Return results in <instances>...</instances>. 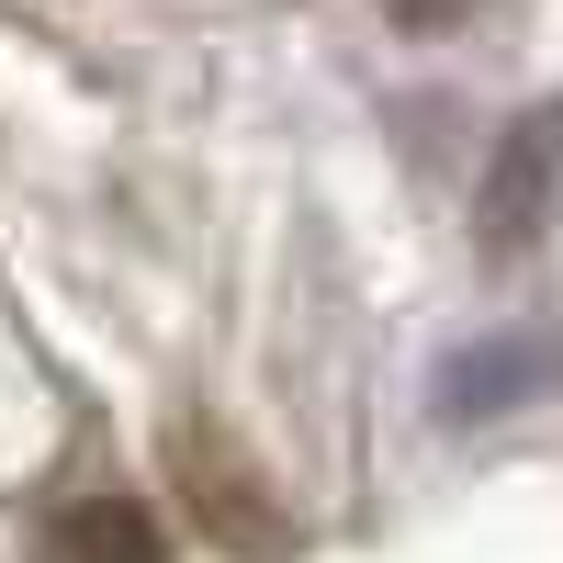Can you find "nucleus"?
I'll use <instances>...</instances> for the list:
<instances>
[{
  "label": "nucleus",
  "instance_id": "nucleus-1",
  "mask_svg": "<svg viewBox=\"0 0 563 563\" xmlns=\"http://www.w3.org/2000/svg\"><path fill=\"white\" fill-rule=\"evenodd\" d=\"M169 474H180V496H192L203 541H225L238 563H282V552H305L294 496H282L260 462L214 429V417H169Z\"/></svg>",
  "mask_w": 563,
  "mask_h": 563
},
{
  "label": "nucleus",
  "instance_id": "nucleus-4",
  "mask_svg": "<svg viewBox=\"0 0 563 563\" xmlns=\"http://www.w3.org/2000/svg\"><path fill=\"white\" fill-rule=\"evenodd\" d=\"M541 372H552V350H474V361L440 372V406H451V417H496L519 384H541Z\"/></svg>",
  "mask_w": 563,
  "mask_h": 563
},
{
  "label": "nucleus",
  "instance_id": "nucleus-2",
  "mask_svg": "<svg viewBox=\"0 0 563 563\" xmlns=\"http://www.w3.org/2000/svg\"><path fill=\"white\" fill-rule=\"evenodd\" d=\"M552 192H563V102H530L519 124L496 135V169H485V192H474L485 249H496V260H519L541 225H552Z\"/></svg>",
  "mask_w": 563,
  "mask_h": 563
},
{
  "label": "nucleus",
  "instance_id": "nucleus-5",
  "mask_svg": "<svg viewBox=\"0 0 563 563\" xmlns=\"http://www.w3.org/2000/svg\"><path fill=\"white\" fill-rule=\"evenodd\" d=\"M395 12H406V23H440V12H451V0H395Z\"/></svg>",
  "mask_w": 563,
  "mask_h": 563
},
{
  "label": "nucleus",
  "instance_id": "nucleus-3",
  "mask_svg": "<svg viewBox=\"0 0 563 563\" xmlns=\"http://www.w3.org/2000/svg\"><path fill=\"white\" fill-rule=\"evenodd\" d=\"M57 552L68 563H158L169 541H158V519H147V507H135V496H68L57 507Z\"/></svg>",
  "mask_w": 563,
  "mask_h": 563
}]
</instances>
